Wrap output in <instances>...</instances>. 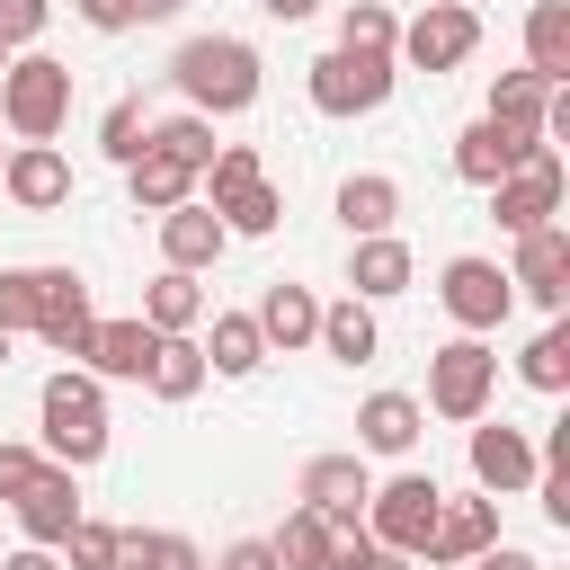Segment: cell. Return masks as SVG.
I'll return each mask as SVG.
<instances>
[{
    "mask_svg": "<svg viewBox=\"0 0 570 570\" xmlns=\"http://www.w3.org/2000/svg\"><path fill=\"white\" fill-rule=\"evenodd\" d=\"M169 80L196 116H240V107H258V45L249 36H187L169 53Z\"/></svg>",
    "mask_w": 570,
    "mask_h": 570,
    "instance_id": "1",
    "label": "cell"
},
{
    "mask_svg": "<svg viewBox=\"0 0 570 570\" xmlns=\"http://www.w3.org/2000/svg\"><path fill=\"white\" fill-rule=\"evenodd\" d=\"M36 428H45V463L89 472V463L107 454V392H98V374H80V365L45 374V392H36Z\"/></svg>",
    "mask_w": 570,
    "mask_h": 570,
    "instance_id": "2",
    "label": "cell"
},
{
    "mask_svg": "<svg viewBox=\"0 0 570 570\" xmlns=\"http://www.w3.org/2000/svg\"><path fill=\"white\" fill-rule=\"evenodd\" d=\"M62 116H71V62H53V53H9L0 62V125L18 134V142H53L62 134Z\"/></svg>",
    "mask_w": 570,
    "mask_h": 570,
    "instance_id": "3",
    "label": "cell"
},
{
    "mask_svg": "<svg viewBox=\"0 0 570 570\" xmlns=\"http://www.w3.org/2000/svg\"><path fill=\"white\" fill-rule=\"evenodd\" d=\"M392 80H401L392 53H347V45H330L321 62H303V89H312L321 116H374V107L392 98Z\"/></svg>",
    "mask_w": 570,
    "mask_h": 570,
    "instance_id": "4",
    "label": "cell"
},
{
    "mask_svg": "<svg viewBox=\"0 0 570 570\" xmlns=\"http://www.w3.org/2000/svg\"><path fill=\"white\" fill-rule=\"evenodd\" d=\"M490 392H499V356L463 330V338H445V347L428 356V401H419V410H436V419L472 428V419L490 410Z\"/></svg>",
    "mask_w": 570,
    "mask_h": 570,
    "instance_id": "5",
    "label": "cell"
},
{
    "mask_svg": "<svg viewBox=\"0 0 570 570\" xmlns=\"http://www.w3.org/2000/svg\"><path fill=\"white\" fill-rule=\"evenodd\" d=\"M436 508H445V490H436V472H392V481H374V490H365V534L419 561V543H428V525H436Z\"/></svg>",
    "mask_w": 570,
    "mask_h": 570,
    "instance_id": "6",
    "label": "cell"
},
{
    "mask_svg": "<svg viewBox=\"0 0 570 570\" xmlns=\"http://www.w3.org/2000/svg\"><path fill=\"white\" fill-rule=\"evenodd\" d=\"M472 45H481V9H472V0H428V9L401 27L392 62H410V71H463Z\"/></svg>",
    "mask_w": 570,
    "mask_h": 570,
    "instance_id": "7",
    "label": "cell"
},
{
    "mask_svg": "<svg viewBox=\"0 0 570 570\" xmlns=\"http://www.w3.org/2000/svg\"><path fill=\"white\" fill-rule=\"evenodd\" d=\"M436 303L454 312V330H472V338H490L508 312H517V285H508V267L499 258H445V276H436Z\"/></svg>",
    "mask_w": 570,
    "mask_h": 570,
    "instance_id": "8",
    "label": "cell"
},
{
    "mask_svg": "<svg viewBox=\"0 0 570 570\" xmlns=\"http://www.w3.org/2000/svg\"><path fill=\"white\" fill-rule=\"evenodd\" d=\"M561 187H570V178H561V151L543 142L534 160H517V169L490 187V214H499V232L517 240V232H534V223H561Z\"/></svg>",
    "mask_w": 570,
    "mask_h": 570,
    "instance_id": "9",
    "label": "cell"
},
{
    "mask_svg": "<svg viewBox=\"0 0 570 570\" xmlns=\"http://www.w3.org/2000/svg\"><path fill=\"white\" fill-rule=\"evenodd\" d=\"M543 151V125H499V116H472L463 134H454V178H472V187H499L517 160H534Z\"/></svg>",
    "mask_w": 570,
    "mask_h": 570,
    "instance_id": "10",
    "label": "cell"
},
{
    "mask_svg": "<svg viewBox=\"0 0 570 570\" xmlns=\"http://www.w3.org/2000/svg\"><path fill=\"white\" fill-rule=\"evenodd\" d=\"M508 285L561 321V303H570V223H534V232H517V267H508Z\"/></svg>",
    "mask_w": 570,
    "mask_h": 570,
    "instance_id": "11",
    "label": "cell"
},
{
    "mask_svg": "<svg viewBox=\"0 0 570 570\" xmlns=\"http://www.w3.org/2000/svg\"><path fill=\"white\" fill-rule=\"evenodd\" d=\"M9 508H18V534H27V543H45V552H62V534L89 517V508H80V472H71V463H45Z\"/></svg>",
    "mask_w": 570,
    "mask_h": 570,
    "instance_id": "12",
    "label": "cell"
},
{
    "mask_svg": "<svg viewBox=\"0 0 570 570\" xmlns=\"http://www.w3.org/2000/svg\"><path fill=\"white\" fill-rule=\"evenodd\" d=\"M0 196H9L18 214H62V205H71V160H62L53 142H9Z\"/></svg>",
    "mask_w": 570,
    "mask_h": 570,
    "instance_id": "13",
    "label": "cell"
},
{
    "mask_svg": "<svg viewBox=\"0 0 570 570\" xmlns=\"http://www.w3.org/2000/svg\"><path fill=\"white\" fill-rule=\"evenodd\" d=\"M472 481H481L490 499H517V490H534V436L481 410V419H472Z\"/></svg>",
    "mask_w": 570,
    "mask_h": 570,
    "instance_id": "14",
    "label": "cell"
},
{
    "mask_svg": "<svg viewBox=\"0 0 570 570\" xmlns=\"http://www.w3.org/2000/svg\"><path fill=\"white\" fill-rule=\"evenodd\" d=\"M499 543V499L481 490V499H445L436 508V525H428V543H419V561L428 570H463L472 552H490Z\"/></svg>",
    "mask_w": 570,
    "mask_h": 570,
    "instance_id": "15",
    "label": "cell"
},
{
    "mask_svg": "<svg viewBox=\"0 0 570 570\" xmlns=\"http://www.w3.org/2000/svg\"><path fill=\"white\" fill-rule=\"evenodd\" d=\"M151 347H160V330L134 312V321H89V338H80V374H98V383H142V365H151Z\"/></svg>",
    "mask_w": 570,
    "mask_h": 570,
    "instance_id": "16",
    "label": "cell"
},
{
    "mask_svg": "<svg viewBox=\"0 0 570 570\" xmlns=\"http://www.w3.org/2000/svg\"><path fill=\"white\" fill-rule=\"evenodd\" d=\"M365 490H374L365 454H312V463H303V508H321L338 534L365 525Z\"/></svg>",
    "mask_w": 570,
    "mask_h": 570,
    "instance_id": "17",
    "label": "cell"
},
{
    "mask_svg": "<svg viewBox=\"0 0 570 570\" xmlns=\"http://www.w3.org/2000/svg\"><path fill=\"white\" fill-rule=\"evenodd\" d=\"M151 223H160V258H169V267H187V276H196V267H214V258L232 249V232H223V214H214L205 196H187V205H169V214H151Z\"/></svg>",
    "mask_w": 570,
    "mask_h": 570,
    "instance_id": "18",
    "label": "cell"
},
{
    "mask_svg": "<svg viewBox=\"0 0 570 570\" xmlns=\"http://www.w3.org/2000/svg\"><path fill=\"white\" fill-rule=\"evenodd\" d=\"M410 276H419V258H410L401 232H365V240L347 249V285H356V303H392V294H410Z\"/></svg>",
    "mask_w": 570,
    "mask_h": 570,
    "instance_id": "19",
    "label": "cell"
},
{
    "mask_svg": "<svg viewBox=\"0 0 570 570\" xmlns=\"http://www.w3.org/2000/svg\"><path fill=\"white\" fill-rule=\"evenodd\" d=\"M249 321H258L267 356H276V347L294 356V347H312V330H321V294H312V285H294V276H276V285L258 294V312H249Z\"/></svg>",
    "mask_w": 570,
    "mask_h": 570,
    "instance_id": "20",
    "label": "cell"
},
{
    "mask_svg": "<svg viewBox=\"0 0 570 570\" xmlns=\"http://www.w3.org/2000/svg\"><path fill=\"white\" fill-rule=\"evenodd\" d=\"M419 428H428L419 392H365V401H356V445H365V454H410Z\"/></svg>",
    "mask_w": 570,
    "mask_h": 570,
    "instance_id": "21",
    "label": "cell"
},
{
    "mask_svg": "<svg viewBox=\"0 0 570 570\" xmlns=\"http://www.w3.org/2000/svg\"><path fill=\"white\" fill-rule=\"evenodd\" d=\"M338 223H347V240H365V232H392V223H401V178H383V169H356V178H338Z\"/></svg>",
    "mask_w": 570,
    "mask_h": 570,
    "instance_id": "22",
    "label": "cell"
},
{
    "mask_svg": "<svg viewBox=\"0 0 570 570\" xmlns=\"http://www.w3.org/2000/svg\"><path fill=\"white\" fill-rule=\"evenodd\" d=\"M267 552H276V570H330V561H338V525H330L321 508H294V517L267 534Z\"/></svg>",
    "mask_w": 570,
    "mask_h": 570,
    "instance_id": "23",
    "label": "cell"
},
{
    "mask_svg": "<svg viewBox=\"0 0 570 570\" xmlns=\"http://www.w3.org/2000/svg\"><path fill=\"white\" fill-rule=\"evenodd\" d=\"M525 71L534 80H570V0H534L525 9Z\"/></svg>",
    "mask_w": 570,
    "mask_h": 570,
    "instance_id": "24",
    "label": "cell"
},
{
    "mask_svg": "<svg viewBox=\"0 0 570 570\" xmlns=\"http://www.w3.org/2000/svg\"><path fill=\"white\" fill-rule=\"evenodd\" d=\"M125 187H134V205H142V214H169V205H187V196H196V169H187V160H169V151H134V160H125Z\"/></svg>",
    "mask_w": 570,
    "mask_h": 570,
    "instance_id": "25",
    "label": "cell"
},
{
    "mask_svg": "<svg viewBox=\"0 0 570 570\" xmlns=\"http://www.w3.org/2000/svg\"><path fill=\"white\" fill-rule=\"evenodd\" d=\"M142 321H151L160 338H178V330H196V321H205V285H196L187 267H160V276L142 285Z\"/></svg>",
    "mask_w": 570,
    "mask_h": 570,
    "instance_id": "26",
    "label": "cell"
},
{
    "mask_svg": "<svg viewBox=\"0 0 570 570\" xmlns=\"http://www.w3.org/2000/svg\"><path fill=\"white\" fill-rule=\"evenodd\" d=\"M312 347H330L338 365H365L374 347H383V330H374V303H321V330H312Z\"/></svg>",
    "mask_w": 570,
    "mask_h": 570,
    "instance_id": "27",
    "label": "cell"
},
{
    "mask_svg": "<svg viewBox=\"0 0 570 570\" xmlns=\"http://www.w3.org/2000/svg\"><path fill=\"white\" fill-rule=\"evenodd\" d=\"M258 365H267V338H258V321H249V312H214V338H205V374L240 383V374H258Z\"/></svg>",
    "mask_w": 570,
    "mask_h": 570,
    "instance_id": "28",
    "label": "cell"
},
{
    "mask_svg": "<svg viewBox=\"0 0 570 570\" xmlns=\"http://www.w3.org/2000/svg\"><path fill=\"white\" fill-rule=\"evenodd\" d=\"M116 570H205V552L169 525H116Z\"/></svg>",
    "mask_w": 570,
    "mask_h": 570,
    "instance_id": "29",
    "label": "cell"
},
{
    "mask_svg": "<svg viewBox=\"0 0 570 570\" xmlns=\"http://www.w3.org/2000/svg\"><path fill=\"white\" fill-rule=\"evenodd\" d=\"M142 383H151L160 401H196V392H205V347H196L187 330H178V338H160V347H151V365H142Z\"/></svg>",
    "mask_w": 570,
    "mask_h": 570,
    "instance_id": "30",
    "label": "cell"
},
{
    "mask_svg": "<svg viewBox=\"0 0 570 570\" xmlns=\"http://www.w3.org/2000/svg\"><path fill=\"white\" fill-rule=\"evenodd\" d=\"M338 45H347V53H392V45H401L392 0H347V9H338Z\"/></svg>",
    "mask_w": 570,
    "mask_h": 570,
    "instance_id": "31",
    "label": "cell"
},
{
    "mask_svg": "<svg viewBox=\"0 0 570 570\" xmlns=\"http://www.w3.org/2000/svg\"><path fill=\"white\" fill-rule=\"evenodd\" d=\"M552 89H561V80H534V71H499L481 116H499V125H543V98H552Z\"/></svg>",
    "mask_w": 570,
    "mask_h": 570,
    "instance_id": "32",
    "label": "cell"
},
{
    "mask_svg": "<svg viewBox=\"0 0 570 570\" xmlns=\"http://www.w3.org/2000/svg\"><path fill=\"white\" fill-rule=\"evenodd\" d=\"M142 151H169V160L205 169V160H214V116H196V107H187V116H160V125L142 134Z\"/></svg>",
    "mask_w": 570,
    "mask_h": 570,
    "instance_id": "33",
    "label": "cell"
},
{
    "mask_svg": "<svg viewBox=\"0 0 570 570\" xmlns=\"http://www.w3.org/2000/svg\"><path fill=\"white\" fill-rule=\"evenodd\" d=\"M517 374H525L534 392H570V330H561V321H543V330L525 338V356H517Z\"/></svg>",
    "mask_w": 570,
    "mask_h": 570,
    "instance_id": "34",
    "label": "cell"
},
{
    "mask_svg": "<svg viewBox=\"0 0 570 570\" xmlns=\"http://www.w3.org/2000/svg\"><path fill=\"white\" fill-rule=\"evenodd\" d=\"M285 223V196H276V178H249L232 205H223V232L232 240H258V232H276Z\"/></svg>",
    "mask_w": 570,
    "mask_h": 570,
    "instance_id": "35",
    "label": "cell"
},
{
    "mask_svg": "<svg viewBox=\"0 0 570 570\" xmlns=\"http://www.w3.org/2000/svg\"><path fill=\"white\" fill-rule=\"evenodd\" d=\"M142 134H151V116H142V98H116V107L98 116V151H107L116 169H125V160L142 151Z\"/></svg>",
    "mask_w": 570,
    "mask_h": 570,
    "instance_id": "36",
    "label": "cell"
},
{
    "mask_svg": "<svg viewBox=\"0 0 570 570\" xmlns=\"http://www.w3.org/2000/svg\"><path fill=\"white\" fill-rule=\"evenodd\" d=\"M62 570H116V525L107 517H80L62 534Z\"/></svg>",
    "mask_w": 570,
    "mask_h": 570,
    "instance_id": "37",
    "label": "cell"
},
{
    "mask_svg": "<svg viewBox=\"0 0 570 570\" xmlns=\"http://www.w3.org/2000/svg\"><path fill=\"white\" fill-rule=\"evenodd\" d=\"M45 18H53V0H0V53H27L45 36Z\"/></svg>",
    "mask_w": 570,
    "mask_h": 570,
    "instance_id": "38",
    "label": "cell"
},
{
    "mask_svg": "<svg viewBox=\"0 0 570 570\" xmlns=\"http://www.w3.org/2000/svg\"><path fill=\"white\" fill-rule=\"evenodd\" d=\"M36 472H45V454H36V445H18V436H0V499H18Z\"/></svg>",
    "mask_w": 570,
    "mask_h": 570,
    "instance_id": "39",
    "label": "cell"
},
{
    "mask_svg": "<svg viewBox=\"0 0 570 570\" xmlns=\"http://www.w3.org/2000/svg\"><path fill=\"white\" fill-rule=\"evenodd\" d=\"M71 9H80L98 36H125V27H134V0H71Z\"/></svg>",
    "mask_w": 570,
    "mask_h": 570,
    "instance_id": "40",
    "label": "cell"
},
{
    "mask_svg": "<svg viewBox=\"0 0 570 570\" xmlns=\"http://www.w3.org/2000/svg\"><path fill=\"white\" fill-rule=\"evenodd\" d=\"M214 570H276V552H267V534H240V543H232Z\"/></svg>",
    "mask_w": 570,
    "mask_h": 570,
    "instance_id": "41",
    "label": "cell"
},
{
    "mask_svg": "<svg viewBox=\"0 0 570 570\" xmlns=\"http://www.w3.org/2000/svg\"><path fill=\"white\" fill-rule=\"evenodd\" d=\"M463 570H543V561H534V552H517V543H490V552H472Z\"/></svg>",
    "mask_w": 570,
    "mask_h": 570,
    "instance_id": "42",
    "label": "cell"
},
{
    "mask_svg": "<svg viewBox=\"0 0 570 570\" xmlns=\"http://www.w3.org/2000/svg\"><path fill=\"white\" fill-rule=\"evenodd\" d=\"M0 570H62V552H45V543H18V552H0Z\"/></svg>",
    "mask_w": 570,
    "mask_h": 570,
    "instance_id": "43",
    "label": "cell"
},
{
    "mask_svg": "<svg viewBox=\"0 0 570 570\" xmlns=\"http://www.w3.org/2000/svg\"><path fill=\"white\" fill-rule=\"evenodd\" d=\"M258 9H267V18H276V27H303V18H312V9H321V0H258Z\"/></svg>",
    "mask_w": 570,
    "mask_h": 570,
    "instance_id": "44",
    "label": "cell"
},
{
    "mask_svg": "<svg viewBox=\"0 0 570 570\" xmlns=\"http://www.w3.org/2000/svg\"><path fill=\"white\" fill-rule=\"evenodd\" d=\"M178 9H187V0H134V27H142V18H178Z\"/></svg>",
    "mask_w": 570,
    "mask_h": 570,
    "instance_id": "45",
    "label": "cell"
},
{
    "mask_svg": "<svg viewBox=\"0 0 570 570\" xmlns=\"http://www.w3.org/2000/svg\"><path fill=\"white\" fill-rule=\"evenodd\" d=\"M0 365H9V330H0Z\"/></svg>",
    "mask_w": 570,
    "mask_h": 570,
    "instance_id": "46",
    "label": "cell"
},
{
    "mask_svg": "<svg viewBox=\"0 0 570 570\" xmlns=\"http://www.w3.org/2000/svg\"><path fill=\"white\" fill-rule=\"evenodd\" d=\"M0 160H9V142H0Z\"/></svg>",
    "mask_w": 570,
    "mask_h": 570,
    "instance_id": "47",
    "label": "cell"
},
{
    "mask_svg": "<svg viewBox=\"0 0 570 570\" xmlns=\"http://www.w3.org/2000/svg\"><path fill=\"white\" fill-rule=\"evenodd\" d=\"M0 62H9V53H0Z\"/></svg>",
    "mask_w": 570,
    "mask_h": 570,
    "instance_id": "48",
    "label": "cell"
}]
</instances>
